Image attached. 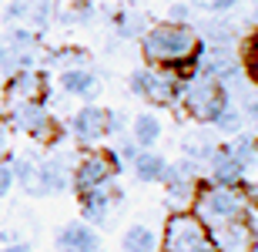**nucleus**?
<instances>
[{"mask_svg":"<svg viewBox=\"0 0 258 252\" xmlns=\"http://www.w3.org/2000/svg\"><path fill=\"white\" fill-rule=\"evenodd\" d=\"M201 34L191 24H151L148 34L141 37V54L148 61V68H168L178 78H188L201 58Z\"/></svg>","mask_w":258,"mask_h":252,"instance_id":"1","label":"nucleus"},{"mask_svg":"<svg viewBox=\"0 0 258 252\" xmlns=\"http://www.w3.org/2000/svg\"><path fill=\"white\" fill-rule=\"evenodd\" d=\"M188 212H191L208 232H218L225 225L245 222L248 212H251V202H248V195H245V188H228V185L201 182Z\"/></svg>","mask_w":258,"mask_h":252,"instance_id":"2","label":"nucleus"},{"mask_svg":"<svg viewBox=\"0 0 258 252\" xmlns=\"http://www.w3.org/2000/svg\"><path fill=\"white\" fill-rule=\"evenodd\" d=\"M205 165H208V182L228 185V188H245L251 168L258 165V141L241 131L231 141H221V145L211 148Z\"/></svg>","mask_w":258,"mask_h":252,"instance_id":"3","label":"nucleus"},{"mask_svg":"<svg viewBox=\"0 0 258 252\" xmlns=\"http://www.w3.org/2000/svg\"><path fill=\"white\" fill-rule=\"evenodd\" d=\"M178 105H181L195 121H201V125H215V121L221 118V111L231 105V97L215 78H208V74H201V71L195 68L188 78H181Z\"/></svg>","mask_w":258,"mask_h":252,"instance_id":"4","label":"nucleus"},{"mask_svg":"<svg viewBox=\"0 0 258 252\" xmlns=\"http://www.w3.org/2000/svg\"><path fill=\"white\" fill-rule=\"evenodd\" d=\"M161 249L164 252H218L211 232L188 209H178V212L168 215L164 232H161Z\"/></svg>","mask_w":258,"mask_h":252,"instance_id":"5","label":"nucleus"},{"mask_svg":"<svg viewBox=\"0 0 258 252\" xmlns=\"http://www.w3.org/2000/svg\"><path fill=\"white\" fill-rule=\"evenodd\" d=\"M117 172H121V162H117L114 148H87L74 165L71 188L77 195L94 192V188H107V185H114Z\"/></svg>","mask_w":258,"mask_h":252,"instance_id":"6","label":"nucleus"},{"mask_svg":"<svg viewBox=\"0 0 258 252\" xmlns=\"http://www.w3.org/2000/svg\"><path fill=\"white\" fill-rule=\"evenodd\" d=\"M131 91L138 97H144L148 105L154 108H174L178 105V87H181V78L168 68H141L131 74Z\"/></svg>","mask_w":258,"mask_h":252,"instance_id":"7","label":"nucleus"},{"mask_svg":"<svg viewBox=\"0 0 258 252\" xmlns=\"http://www.w3.org/2000/svg\"><path fill=\"white\" fill-rule=\"evenodd\" d=\"M7 121H10V128H17L20 135L34 138V141H40V145L57 141V135H60V125L54 121L47 101H30V105L10 108V111H7Z\"/></svg>","mask_w":258,"mask_h":252,"instance_id":"8","label":"nucleus"},{"mask_svg":"<svg viewBox=\"0 0 258 252\" xmlns=\"http://www.w3.org/2000/svg\"><path fill=\"white\" fill-rule=\"evenodd\" d=\"M47 74L40 68H24L14 71L7 81H4V108H20L30 105V101H47Z\"/></svg>","mask_w":258,"mask_h":252,"instance_id":"9","label":"nucleus"},{"mask_svg":"<svg viewBox=\"0 0 258 252\" xmlns=\"http://www.w3.org/2000/svg\"><path fill=\"white\" fill-rule=\"evenodd\" d=\"M67 131H71V138H74L77 145L94 148L97 141L107 138V108L81 105L74 115H71V121H67Z\"/></svg>","mask_w":258,"mask_h":252,"instance_id":"10","label":"nucleus"},{"mask_svg":"<svg viewBox=\"0 0 258 252\" xmlns=\"http://www.w3.org/2000/svg\"><path fill=\"white\" fill-rule=\"evenodd\" d=\"M121 202V192H117L114 185H107V188H94V192H84L77 195V209H81V222L87 225H107L114 219V209Z\"/></svg>","mask_w":258,"mask_h":252,"instance_id":"11","label":"nucleus"},{"mask_svg":"<svg viewBox=\"0 0 258 252\" xmlns=\"http://www.w3.org/2000/svg\"><path fill=\"white\" fill-rule=\"evenodd\" d=\"M71 175H74V165L64 155H50L44 162H37V192H34V198L67 192L71 188Z\"/></svg>","mask_w":258,"mask_h":252,"instance_id":"12","label":"nucleus"},{"mask_svg":"<svg viewBox=\"0 0 258 252\" xmlns=\"http://www.w3.org/2000/svg\"><path fill=\"white\" fill-rule=\"evenodd\" d=\"M161 185H164V192L171 195L174 202H191L195 198V192H198V165L195 162H188V158H181V162H168V172H164V178H161Z\"/></svg>","mask_w":258,"mask_h":252,"instance_id":"13","label":"nucleus"},{"mask_svg":"<svg viewBox=\"0 0 258 252\" xmlns=\"http://www.w3.org/2000/svg\"><path fill=\"white\" fill-rule=\"evenodd\" d=\"M54 245H57V252H101V235H97L94 225L74 219V222L57 229Z\"/></svg>","mask_w":258,"mask_h":252,"instance_id":"14","label":"nucleus"},{"mask_svg":"<svg viewBox=\"0 0 258 252\" xmlns=\"http://www.w3.org/2000/svg\"><path fill=\"white\" fill-rule=\"evenodd\" d=\"M50 14H54L50 0H10V7H7V20H17L20 27L34 30V34L40 27H47Z\"/></svg>","mask_w":258,"mask_h":252,"instance_id":"15","label":"nucleus"},{"mask_svg":"<svg viewBox=\"0 0 258 252\" xmlns=\"http://www.w3.org/2000/svg\"><path fill=\"white\" fill-rule=\"evenodd\" d=\"M57 84H60L64 94L81 97V101H91V97H97V91H101V81H97V74L87 68V64H77V68L60 71Z\"/></svg>","mask_w":258,"mask_h":252,"instance_id":"16","label":"nucleus"},{"mask_svg":"<svg viewBox=\"0 0 258 252\" xmlns=\"http://www.w3.org/2000/svg\"><path fill=\"white\" fill-rule=\"evenodd\" d=\"M164 135V125H161V118L151 115V111H141V115H134L131 121V141L141 152H148V148H154L158 141H161Z\"/></svg>","mask_w":258,"mask_h":252,"instance_id":"17","label":"nucleus"},{"mask_svg":"<svg viewBox=\"0 0 258 252\" xmlns=\"http://www.w3.org/2000/svg\"><path fill=\"white\" fill-rule=\"evenodd\" d=\"M131 172H134V178H138V182L154 185V182H161L164 172H168V158H164L161 152L148 148V152H141V155L131 162Z\"/></svg>","mask_w":258,"mask_h":252,"instance_id":"18","label":"nucleus"},{"mask_svg":"<svg viewBox=\"0 0 258 252\" xmlns=\"http://www.w3.org/2000/svg\"><path fill=\"white\" fill-rule=\"evenodd\" d=\"M111 27H114L117 37H124V40H134V37H144L148 34V14L144 10H134V7H121L111 17Z\"/></svg>","mask_w":258,"mask_h":252,"instance_id":"19","label":"nucleus"},{"mask_svg":"<svg viewBox=\"0 0 258 252\" xmlns=\"http://www.w3.org/2000/svg\"><path fill=\"white\" fill-rule=\"evenodd\" d=\"M158 235H154L151 225L144 222H134L124 229V235H121V252H158Z\"/></svg>","mask_w":258,"mask_h":252,"instance_id":"20","label":"nucleus"},{"mask_svg":"<svg viewBox=\"0 0 258 252\" xmlns=\"http://www.w3.org/2000/svg\"><path fill=\"white\" fill-rule=\"evenodd\" d=\"M241 71H245V78L258 87V27L241 40Z\"/></svg>","mask_w":258,"mask_h":252,"instance_id":"21","label":"nucleus"},{"mask_svg":"<svg viewBox=\"0 0 258 252\" xmlns=\"http://www.w3.org/2000/svg\"><path fill=\"white\" fill-rule=\"evenodd\" d=\"M10 168H14V185H20L27 195L37 192V162H30V158H14Z\"/></svg>","mask_w":258,"mask_h":252,"instance_id":"22","label":"nucleus"},{"mask_svg":"<svg viewBox=\"0 0 258 252\" xmlns=\"http://www.w3.org/2000/svg\"><path fill=\"white\" fill-rule=\"evenodd\" d=\"M241 125H245V115H241V108L231 101L225 111H221V118L215 121V128H221V131H228V135H241Z\"/></svg>","mask_w":258,"mask_h":252,"instance_id":"23","label":"nucleus"},{"mask_svg":"<svg viewBox=\"0 0 258 252\" xmlns=\"http://www.w3.org/2000/svg\"><path fill=\"white\" fill-rule=\"evenodd\" d=\"M114 155H117V162H121V165L131 168V162H134L138 155H141V148H138V145L131 141V138H127V141H121V145L114 148Z\"/></svg>","mask_w":258,"mask_h":252,"instance_id":"24","label":"nucleus"},{"mask_svg":"<svg viewBox=\"0 0 258 252\" xmlns=\"http://www.w3.org/2000/svg\"><path fill=\"white\" fill-rule=\"evenodd\" d=\"M14 192V168L10 162H0V198H7Z\"/></svg>","mask_w":258,"mask_h":252,"instance_id":"25","label":"nucleus"},{"mask_svg":"<svg viewBox=\"0 0 258 252\" xmlns=\"http://www.w3.org/2000/svg\"><path fill=\"white\" fill-rule=\"evenodd\" d=\"M238 0H195V7L201 10H211V14H221V10H231Z\"/></svg>","mask_w":258,"mask_h":252,"instance_id":"26","label":"nucleus"},{"mask_svg":"<svg viewBox=\"0 0 258 252\" xmlns=\"http://www.w3.org/2000/svg\"><path fill=\"white\" fill-rule=\"evenodd\" d=\"M188 17H191V7L188 4H171V10H168V20L171 24H188Z\"/></svg>","mask_w":258,"mask_h":252,"instance_id":"27","label":"nucleus"},{"mask_svg":"<svg viewBox=\"0 0 258 252\" xmlns=\"http://www.w3.org/2000/svg\"><path fill=\"white\" fill-rule=\"evenodd\" d=\"M121 131H124V118H121V111L107 108V138H111V135H121Z\"/></svg>","mask_w":258,"mask_h":252,"instance_id":"28","label":"nucleus"},{"mask_svg":"<svg viewBox=\"0 0 258 252\" xmlns=\"http://www.w3.org/2000/svg\"><path fill=\"white\" fill-rule=\"evenodd\" d=\"M0 252H30V245L20 239V242H0Z\"/></svg>","mask_w":258,"mask_h":252,"instance_id":"29","label":"nucleus"},{"mask_svg":"<svg viewBox=\"0 0 258 252\" xmlns=\"http://www.w3.org/2000/svg\"><path fill=\"white\" fill-rule=\"evenodd\" d=\"M0 152H7V125L0 121Z\"/></svg>","mask_w":258,"mask_h":252,"instance_id":"30","label":"nucleus"},{"mask_svg":"<svg viewBox=\"0 0 258 252\" xmlns=\"http://www.w3.org/2000/svg\"><path fill=\"white\" fill-rule=\"evenodd\" d=\"M255 24H258V4H255Z\"/></svg>","mask_w":258,"mask_h":252,"instance_id":"31","label":"nucleus"}]
</instances>
